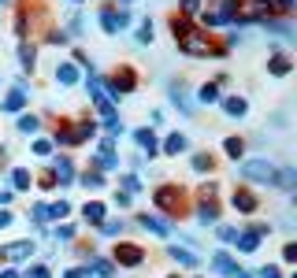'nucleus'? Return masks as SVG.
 <instances>
[{"mask_svg":"<svg viewBox=\"0 0 297 278\" xmlns=\"http://www.w3.org/2000/svg\"><path fill=\"white\" fill-rule=\"evenodd\" d=\"M171 97H175V104H178V108H182V111H189V101H186V97H182V89H178V85H175V89H171Z\"/></svg>","mask_w":297,"mask_h":278,"instance_id":"31","label":"nucleus"},{"mask_svg":"<svg viewBox=\"0 0 297 278\" xmlns=\"http://www.w3.org/2000/svg\"><path fill=\"white\" fill-rule=\"evenodd\" d=\"M197 215H201V223H204V227H208V223H216V219H219V211H216L212 204H201V211H197Z\"/></svg>","mask_w":297,"mask_h":278,"instance_id":"19","label":"nucleus"},{"mask_svg":"<svg viewBox=\"0 0 297 278\" xmlns=\"http://www.w3.org/2000/svg\"><path fill=\"white\" fill-rule=\"evenodd\" d=\"M19 130H23V134H34V130H37V119L34 115H23V119H19Z\"/></svg>","mask_w":297,"mask_h":278,"instance_id":"25","label":"nucleus"},{"mask_svg":"<svg viewBox=\"0 0 297 278\" xmlns=\"http://www.w3.org/2000/svg\"><path fill=\"white\" fill-rule=\"evenodd\" d=\"M49 211H52V219H63V215H67L71 208H67V201H59V204H52Z\"/></svg>","mask_w":297,"mask_h":278,"instance_id":"30","label":"nucleus"},{"mask_svg":"<svg viewBox=\"0 0 297 278\" xmlns=\"http://www.w3.org/2000/svg\"><path fill=\"white\" fill-rule=\"evenodd\" d=\"M260 278H279V267H264V271H260Z\"/></svg>","mask_w":297,"mask_h":278,"instance_id":"36","label":"nucleus"},{"mask_svg":"<svg viewBox=\"0 0 297 278\" xmlns=\"http://www.w3.org/2000/svg\"><path fill=\"white\" fill-rule=\"evenodd\" d=\"M230 278H253V275H249V271H242V267H238V271H234V275H230Z\"/></svg>","mask_w":297,"mask_h":278,"instance_id":"40","label":"nucleus"},{"mask_svg":"<svg viewBox=\"0 0 297 278\" xmlns=\"http://www.w3.org/2000/svg\"><path fill=\"white\" fill-rule=\"evenodd\" d=\"M223 108H227V115H238V119L245 115V101H242V97H230V101L223 104Z\"/></svg>","mask_w":297,"mask_h":278,"instance_id":"14","label":"nucleus"},{"mask_svg":"<svg viewBox=\"0 0 297 278\" xmlns=\"http://www.w3.org/2000/svg\"><path fill=\"white\" fill-rule=\"evenodd\" d=\"M163 149H167L171 156H178V152L186 149V137H182V134H171V137H167V145H163Z\"/></svg>","mask_w":297,"mask_h":278,"instance_id":"17","label":"nucleus"},{"mask_svg":"<svg viewBox=\"0 0 297 278\" xmlns=\"http://www.w3.org/2000/svg\"><path fill=\"white\" fill-rule=\"evenodd\" d=\"M137 145H141V149L153 156V152H156V137H153V130H137Z\"/></svg>","mask_w":297,"mask_h":278,"instance_id":"12","label":"nucleus"},{"mask_svg":"<svg viewBox=\"0 0 297 278\" xmlns=\"http://www.w3.org/2000/svg\"><path fill=\"white\" fill-rule=\"evenodd\" d=\"M19 59H23V67L30 71V67H34V59H37V56H34V49H30V45H23V49H19Z\"/></svg>","mask_w":297,"mask_h":278,"instance_id":"22","label":"nucleus"},{"mask_svg":"<svg viewBox=\"0 0 297 278\" xmlns=\"http://www.w3.org/2000/svg\"><path fill=\"white\" fill-rule=\"evenodd\" d=\"M238 175L249 182H275V163L271 160H245L238 167Z\"/></svg>","mask_w":297,"mask_h":278,"instance_id":"1","label":"nucleus"},{"mask_svg":"<svg viewBox=\"0 0 297 278\" xmlns=\"http://www.w3.org/2000/svg\"><path fill=\"white\" fill-rule=\"evenodd\" d=\"M212 271H223V275H234V263H230V256L227 253H219V256H216V260H212Z\"/></svg>","mask_w":297,"mask_h":278,"instance_id":"11","label":"nucleus"},{"mask_svg":"<svg viewBox=\"0 0 297 278\" xmlns=\"http://www.w3.org/2000/svg\"><path fill=\"white\" fill-rule=\"evenodd\" d=\"M56 78H59L63 85H71V82H78V71L71 67V63H63V67H56Z\"/></svg>","mask_w":297,"mask_h":278,"instance_id":"13","label":"nucleus"},{"mask_svg":"<svg viewBox=\"0 0 297 278\" xmlns=\"http://www.w3.org/2000/svg\"><path fill=\"white\" fill-rule=\"evenodd\" d=\"M171 256H175L178 263H186V267H193V263H197V256L193 253H182V249H171Z\"/></svg>","mask_w":297,"mask_h":278,"instance_id":"23","label":"nucleus"},{"mask_svg":"<svg viewBox=\"0 0 297 278\" xmlns=\"http://www.w3.org/2000/svg\"><path fill=\"white\" fill-rule=\"evenodd\" d=\"M234 208L238 211H253L256 208V197L253 193H234Z\"/></svg>","mask_w":297,"mask_h":278,"instance_id":"10","label":"nucleus"},{"mask_svg":"<svg viewBox=\"0 0 297 278\" xmlns=\"http://www.w3.org/2000/svg\"><path fill=\"white\" fill-rule=\"evenodd\" d=\"M115 260L123 263V267H137V263L145 260V253L137 249V245H119V249H115Z\"/></svg>","mask_w":297,"mask_h":278,"instance_id":"3","label":"nucleus"},{"mask_svg":"<svg viewBox=\"0 0 297 278\" xmlns=\"http://www.w3.org/2000/svg\"><path fill=\"white\" fill-rule=\"evenodd\" d=\"M8 223H11V215H8V211H0V230L8 227Z\"/></svg>","mask_w":297,"mask_h":278,"instance_id":"39","label":"nucleus"},{"mask_svg":"<svg viewBox=\"0 0 297 278\" xmlns=\"http://www.w3.org/2000/svg\"><path fill=\"white\" fill-rule=\"evenodd\" d=\"M30 278H49V271L45 267H30Z\"/></svg>","mask_w":297,"mask_h":278,"instance_id":"37","label":"nucleus"},{"mask_svg":"<svg viewBox=\"0 0 297 278\" xmlns=\"http://www.w3.org/2000/svg\"><path fill=\"white\" fill-rule=\"evenodd\" d=\"M52 175H56L59 182H71V178H75V167H71V160H63V156H59V160L52 163Z\"/></svg>","mask_w":297,"mask_h":278,"instance_id":"6","label":"nucleus"},{"mask_svg":"<svg viewBox=\"0 0 297 278\" xmlns=\"http://www.w3.org/2000/svg\"><path fill=\"white\" fill-rule=\"evenodd\" d=\"M0 278H19V275H15V271H4V275H0Z\"/></svg>","mask_w":297,"mask_h":278,"instance_id":"41","label":"nucleus"},{"mask_svg":"<svg viewBox=\"0 0 297 278\" xmlns=\"http://www.w3.org/2000/svg\"><path fill=\"white\" fill-rule=\"evenodd\" d=\"M89 267H93V271H97L101 278H111V275H115V271H111V263H104V260H93Z\"/></svg>","mask_w":297,"mask_h":278,"instance_id":"24","label":"nucleus"},{"mask_svg":"<svg viewBox=\"0 0 297 278\" xmlns=\"http://www.w3.org/2000/svg\"><path fill=\"white\" fill-rule=\"evenodd\" d=\"M101 182H104V178L97 175V171H93V175H85V178H82V185H85V189H101Z\"/></svg>","mask_w":297,"mask_h":278,"instance_id":"28","label":"nucleus"},{"mask_svg":"<svg viewBox=\"0 0 297 278\" xmlns=\"http://www.w3.org/2000/svg\"><path fill=\"white\" fill-rule=\"evenodd\" d=\"M34 219H37V223H49V219H52L49 204H34Z\"/></svg>","mask_w":297,"mask_h":278,"instance_id":"27","label":"nucleus"},{"mask_svg":"<svg viewBox=\"0 0 297 278\" xmlns=\"http://www.w3.org/2000/svg\"><path fill=\"white\" fill-rule=\"evenodd\" d=\"M11 182H15V189H30V171H23V167H19L15 175H11Z\"/></svg>","mask_w":297,"mask_h":278,"instance_id":"20","label":"nucleus"},{"mask_svg":"<svg viewBox=\"0 0 297 278\" xmlns=\"http://www.w3.org/2000/svg\"><path fill=\"white\" fill-rule=\"evenodd\" d=\"M193 167L197 171H208V167H212V156H208V152H197V156H193Z\"/></svg>","mask_w":297,"mask_h":278,"instance_id":"26","label":"nucleus"},{"mask_svg":"<svg viewBox=\"0 0 297 278\" xmlns=\"http://www.w3.org/2000/svg\"><path fill=\"white\" fill-rule=\"evenodd\" d=\"M268 71H271V75H290V59L286 56H275L271 63H268Z\"/></svg>","mask_w":297,"mask_h":278,"instance_id":"18","label":"nucleus"},{"mask_svg":"<svg viewBox=\"0 0 297 278\" xmlns=\"http://www.w3.org/2000/svg\"><path fill=\"white\" fill-rule=\"evenodd\" d=\"M49 149H52L49 141H34V152H37V156H49Z\"/></svg>","mask_w":297,"mask_h":278,"instance_id":"34","label":"nucleus"},{"mask_svg":"<svg viewBox=\"0 0 297 278\" xmlns=\"http://www.w3.org/2000/svg\"><path fill=\"white\" fill-rule=\"evenodd\" d=\"M63 278H85V271H82V267H75V271H67Z\"/></svg>","mask_w":297,"mask_h":278,"instance_id":"38","label":"nucleus"},{"mask_svg":"<svg viewBox=\"0 0 297 278\" xmlns=\"http://www.w3.org/2000/svg\"><path fill=\"white\" fill-rule=\"evenodd\" d=\"M141 227H145V230H153V234H171V223L153 219V215H141Z\"/></svg>","mask_w":297,"mask_h":278,"instance_id":"8","label":"nucleus"},{"mask_svg":"<svg viewBox=\"0 0 297 278\" xmlns=\"http://www.w3.org/2000/svg\"><path fill=\"white\" fill-rule=\"evenodd\" d=\"M101 23H104V30H108V34H119V30L130 23V15H127V11H104Z\"/></svg>","mask_w":297,"mask_h":278,"instance_id":"4","label":"nucleus"},{"mask_svg":"<svg viewBox=\"0 0 297 278\" xmlns=\"http://www.w3.org/2000/svg\"><path fill=\"white\" fill-rule=\"evenodd\" d=\"M30 253H34V245H30V241H15V245L8 249V256H11V260H26Z\"/></svg>","mask_w":297,"mask_h":278,"instance_id":"9","label":"nucleus"},{"mask_svg":"<svg viewBox=\"0 0 297 278\" xmlns=\"http://www.w3.org/2000/svg\"><path fill=\"white\" fill-rule=\"evenodd\" d=\"M256 241H260V234H256V230H253V234H242V237H238L242 253H256Z\"/></svg>","mask_w":297,"mask_h":278,"instance_id":"16","label":"nucleus"},{"mask_svg":"<svg viewBox=\"0 0 297 278\" xmlns=\"http://www.w3.org/2000/svg\"><path fill=\"white\" fill-rule=\"evenodd\" d=\"M178 201H182V197H178L175 189H171V185L156 189V204H160V208H178Z\"/></svg>","mask_w":297,"mask_h":278,"instance_id":"5","label":"nucleus"},{"mask_svg":"<svg viewBox=\"0 0 297 278\" xmlns=\"http://www.w3.org/2000/svg\"><path fill=\"white\" fill-rule=\"evenodd\" d=\"M227 152L238 160V156H242V141H238V137H230V141H227Z\"/></svg>","mask_w":297,"mask_h":278,"instance_id":"33","label":"nucleus"},{"mask_svg":"<svg viewBox=\"0 0 297 278\" xmlns=\"http://www.w3.org/2000/svg\"><path fill=\"white\" fill-rule=\"evenodd\" d=\"M123 189H127V193H137L141 185H137V178H134V175H127V178H123Z\"/></svg>","mask_w":297,"mask_h":278,"instance_id":"32","label":"nucleus"},{"mask_svg":"<svg viewBox=\"0 0 297 278\" xmlns=\"http://www.w3.org/2000/svg\"><path fill=\"white\" fill-rule=\"evenodd\" d=\"M82 215H85L89 223H101V219H104V204H85Z\"/></svg>","mask_w":297,"mask_h":278,"instance_id":"15","label":"nucleus"},{"mask_svg":"<svg viewBox=\"0 0 297 278\" xmlns=\"http://www.w3.org/2000/svg\"><path fill=\"white\" fill-rule=\"evenodd\" d=\"M23 104H26V89L19 85V89H11V93H8V101H4V111H19Z\"/></svg>","mask_w":297,"mask_h":278,"instance_id":"7","label":"nucleus"},{"mask_svg":"<svg viewBox=\"0 0 297 278\" xmlns=\"http://www.w3.org/2000/svg\"><path fill=\"white\" fill-rule=\"evenodd\" d=\"M137 41H141V45L153 41V26H149V23H141V30H137Z\"/></svg>","mask_w":297,"mask_h":278,"instance_id":"29","label":"nucleus"},{"mask_svg":"<svg viewBox=\"0 0 297 278\" xmlns=\"http://www.w3.org/2000/svg\"><path fill=\"white\" fill-rule=\"evenodd\" d=\"M182 8H186V15H197V0H182Z\"/></svg>","mask_w":297,"mask_h":278,"instance_id":"35","label":"nucleus"},{"mask_svg":"<svg viewBox=\"0 0 297 278\" xmlns=\"http://www.w3.org/2000/svg\"><path fill=\"white\" fill-rule=\"evenodd\" d=\"M197 97H201L204 104H216V101H219V89H216V85H204V89L197 93Z\"/></svg>","mask_w":297,"mask_h":278,"instance_id":"21","label":"nucleus"},{"mask_svg":"<svg viewBox=\"0 0 297 278\" xmlns=\"http://www.w3.org/2000/svg\"><path fill=\"white\" fill-rule=\"evenodd\" d=\"M89 97H93V104H97V111H101L108 123H115V111H111V97L104 93V85L97 82V78H89Z\"/></svg>","mask_w":297,"mask_h":278,"instance_id":"2","label":"nucleus"}]
</instances>
